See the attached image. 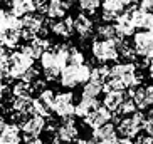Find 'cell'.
I'll return each instance as SVG.
<instances>
[{"label": "cell", "mask_w": 153, "mask_h": 144, "mask_svg": "<svg viewBox=\"0 0 153 144\" xmlns=\"http://www.w3.org/2000/svg\"><path fill=\"white\" fill-rule=\"evenodd\" d=\"M93 76V67L89 64H81V65H72L68 64L61 72L59 82L64 89H74L79 84H86Z\"/></svg>", "instance_id": "obj_1"}, {"label": "cell", "mask_w": 153, "mask_h": 144, "mask_svg": "<svg viewBox=\"0 0 153 144\" xmlns=\"http://www.w3.org/2000/svg\"><path fill=\"white\" fill-rule=\"evenodd\" d=\"M109 74L114 77H118L120 81H123V84L126 86V89H135V87L141 86V72L140 67L135 62H120L114 64L109 71Z\"/></svg>", "instance_id": "obj_2"}, {"label": "cell", "mask_w": 153, "mask_h": 144, "mask_svg": "<svg viewBox=\"0 0 153 144\" xmlns=\"http://www.w3.org/2000/svg\"><path fill=\"white\" fill-rule=\"evenodd\" d=\"M91 55L96 62L108 64L120 59L118 50V40H104V39H94L91 42Z\"/></svg>", "instance_id": "obj_3"}, {"label": "cell", "mask_w": 153, "mask_h": 144, "mask_svg": "<svg viewBox=\"0 0 153 144\" xmlns=\"http://www.w3.org/2000/svg\"><path fill=\"white\" fill-rule=\"evenodd\" d=\"M34 59L29 57L22 50H14L12 54H9V71H7V77L9 79H15L20 81L25 72L30 67H34Z\"/></svg>", "instance_id": "obj_4"}, {"label": "cell", "mask_w": 153, "mask_h": 144, "mask_svg": "<svg viewBox=\"0 0 153 144\" xmlns=\"http://www.w3.org/2000/svg\"><path fill=\"white\" fill-rule=\"evenodd\" d=\"M133 39V47L136 50V55L141 57L143 65H148L153 59V30H138Z\"/></svg>", "instance_id": "obj_5"}, {"label": "cell", "mask_w": 153, "mask_h": 144, "mask_svg": "<svg viewBox=\"0 0 153 144\" xmlns=\"http://www.w3.org/2000/svg\"><path fill=\"white\" fill-rule=\"evenodd\" d=\"M52 112L61 119L74 117L76 114V102H74V94L72 92H56V99L52 104Z\"/></svg>", "instance_id": "obj_6"}, {"label": "cell", "mask_w": 153, "mask_h": 144, "mask_svg": "<svg viewBox=\"0 0 153 144\" xmlns=\"http://www.w3.org/2000/svg\"><path fill=\"white\" fill-rule=\"evenodd\" d=\"M54 136L64 144H71L72 141H76L77 136H79V129H77V126H76V121H74L72 117L61 119V124L56 127Z\"/></svg>", "instance_id": "obj_7"}, {"label": "cell", "mask_w": 153, "mask_h": 144, "mask_svg": "<svg viewBox=\"0 0 153 144\" xmlns=\"http://www.w3.org/2000/svg\"><path fill=\"white\" fill-rule=\"evenodd\" d=\"M113 119H114V116H113L111 111L106 109L104 106H99V107H96L89 116H86L82 121H84V124L88 127H91V129L94 131V129H98V127H101V126H104V124L111 122Z\"/></svg>", "instance_id": "obj_8"}, {"label": "cell", "mask_w": 153, "mask_h": 144, "mask_svg": "<svg viewBox=\"0 0 153 144\" xmlns=\"http://www.w3.org/2000/svg\"><path fill=\"white\" fill-rule=\"evenodd\" d=\"M20 129H22L24 136H30V137H39L47 127H45V117L41 116H27L20 122Z\"/></svg>", "instance_id": "obj_9"}, {"label": "cell", "mask_w": 153, "mask_h": 144, "mask_svg": "<svg viewBox=\"0 0 153 144\" xmlns=\"http://www.w3.org/2000/svg\"><path fill=\"white\" fill-rule=\"evenodd\" d=\"M49 30L54 34L56 37H61V39H71L72 34L76 32L74 29V18L71 15H66L64 18H59V20H49Z\"/></svg>", "instance_id": "obj_10"}, {"label": "cell", "mask_w": 153, "mask_h": 144, "mask_svg": "<svg viewBox=\"0 0 153 144\" xmlns=\"http://www.w3.org/2000/svg\"><path fill=\"white\" fill-rule=\"evenodd\" d=\"M49 49H51V40L47 39V37H36V39L25 42V44L20 47V50L25 52V54H27L29 57H32L34 60L41 59L42 54H44L45 50H49Z\"/></svg>", "instance_id": "obj_11"}, {"label": "cell", "mask_w": 153, "mask_h": 144, "mask_svg": "<svg viewBox=\"0 0 153 144\" xmlns=\"http://www.w3.org/2000/svg\"><path fill=\"white\" fill-rule=\"evenodd\" d=\"M0 144H24V132L19 124L5 122L0 129Z\"/></svg>", "instance_id": "obj_12"}, {"label": "cell", "mask_w": 153, "mask_h": 144, "mask_svg": "<svg viewBox=\"0 0 153 144\" xmlns=\"http://www.w3.org/2000/svg\"><path fill=\"white\" fill-rule=\"evenodd\" d=\"M74 29H76V34L79 35L81 40H88L94 34V22L88 14L81 12L74 17Z\"/></svg>", "instance_id": "obj_13"}, {"label": "cell", "mask_w": 153, "mask_h": 144, "mask_svg": "<svg viewBox=\"0 0 153 144\" xmlns=\"http://www.w3.org/2000/svg\"><path fill=\"white\" fill-rule=\"evenodd\" d=\"M22 18L14 15L10 10L0 9V37L7 30H22Z\"/></svg>", "instance_id": "obj_14"}, {"label": "cell", "mask_w": 153, "mask_h": 144, "mask_svg": "<svg viewBox=\"0 0 153 144\" xmlns=\"http://www.w3.org/2000/svg\"><path fill=\"white\" fill-rule=\"evenodd\" d=\"M71 5L68 0H49L47 9H45V17L49 20H59L68 15V10L71 9Z\"/></svg>", "instance_id": "obj_15"}, {"label": "cell", "mask_w": 153, "mask_h": 144, "mask_svg": "<svg viewBox=\"0 0 153 144\" xmlns=\"http://www.w3.org/2000/svg\"><path fill=\"white\" fill-rule=\"evenodd\" d=\"M116 129H118V134L121 137H128V139H133L141 132V127L135 122V119L131 116H126L118 119V124H116Z\"/></svg>", "instance_id": "obj_16"}, {"label": "cell", "mask_w": 153, "mask_h": 144, "mask_svg": "<svg viewBox=\"0 0 153 144\" xmlns=\"http://www.w3.org/2000/svg\"><path fill=\"white\" fill-rule=\"evenodd\" d=\"M32 99L34 97H14L10 109L14 111L12 112V119H19L22 117V121L29 114H32Z\"/></svg>", "instance_id": "obj_17"}, {"label": "cell", "mask_w": 153, "mask_h": 144, "mask_svg": "<svg viewBox=\"0 0 153 144\" xmlns=\"http://www.w3.org/2000/svg\"><path fill=\"white\" fill-rule=\"evenodd\" d=\"M91 136H93V137H96V139H98L101 144H109V143H113L114 139H118V137H120L118 129H116V126H114L113 122H108V124H104V126L94 129Z\"/></svg>", "instance_id": "obj_18"}, {"label": "cell", "mask_w": 153, "mask_h": 144, "mask_svg": "<svg viewBox=\"0 0 153 144\" xmlns=\"http://www.w3.org/2000/svg\"><path fill=\"white\" fill-rule=\"evenodd\" d=\"M9 7H10V12L17 15V17H24L27 14L37 12L34 0H9Z\"/></svg>", "instance_id": "obj_19"}, {"label": "cell", "mask_w": 153, "mask_h": 144, "mask_svg": "<svg viewBox=\"0 0 153 144\" xmlns=\"http://www.w3.org/2000/svg\"><path fill=\"white\" fill-rule=\"evenodd\" d=\"M114 25H116V30H118V34H120V37H121V39L133 37L136 34V27L133 25L131 18L128 17V14H126V12H123V14L116 18Z\"/></svg>", "instance_id": "obj_20"}, {"label": "cell", "mask_w": 153, "mask_h": 144, "mask_svg": "<svg viewBox=\"0 0 153 144\" xmlns=\"http://www.w3.org/2000/svg\"><path fill=\"white\" fill-rule=\"evenodd\" d=\"M125 90H109V92H104L103 97V106L106 109H109L111 112H118L120 106L125 101Z\"/></svg>", "instance_id": "obj_21"}, {"label": "cell", "mask_w": 153, "mask_h": 144, "mask_svg": "<svg viewBox=\"0 0 153 144\" xmlns=\"http://www.w3.org/2000/svg\"><path fill=\"white\" fill-rule=\"evenodd\" d=\"M101 92H104V82L98 81L94 77H91L89 81L82 86L81 97H89V99H98Z\"/></svg>", "instance_id": "obj_22"}, {"label": "cell", "mask_w": 153, "mask_h": 144, "mask_svg": "<svg viewBox=\"0 0 153 144\" xmlns=\"http://www.w3.org/2000/svg\"><path fill=\"white\" fill-rule=\"evenodd\" d=\"M96 107H99L98 99H89V97H81V101L76 104V114L74 116L79 119H84L86 116H89Z\"/></svg>", "instance_id": "obj_23"}, {"label": "cell", "mask_w": 153, "mask_h": 144, "mask_svg": "<svg viewBox=\"0 0 153 144\" xmlns=\"http://www.w3.org/2000/svg\"><path fill=\"white\" fill-rule=\"evenodd\" d=\"M96 37L98 39H104V40H120L121 39L116 30V25L111 22L99 24L98 27H96Z\"/></svg>", "instance_id": "obj_24"}, {"label": "cell", "mask_w": 153, "mask_h": 144, "mask_svg": "<svg viewBox=\"0 0 153 144\" xmlns=\"http://www.w3.org/2000/svg\"><path fill=\"white\" fill-rule=\"evenodd\" d=\"M131 4H133V0H103L101 9L108 10V12H111V14L120 17Z\"/></svg>", "instance_id": "obj_25"}, {"label": "cell", "mask_w": 153, "mask_h": 144, "mask_svg": "<svg viewBox=\"0 0 153 144\" xmlns=\"http://www.w3.org/2000/svg\"><path fill=\"white\" fill-rule=\"evenodd\" d=\"M36 90L34 84H29L25 81H15V84H12L10 87V92H12V97H32V92Z\"/></svg>", "instance_id": "obj_26"}, {"label": "cell", "mask_w": 153, "mask_h": 144, "mask_svg": "<svg viewBox=\"0 0 153 144\" xmlns=\"http://www.w3.org/2000/svg\"><path fill=\"white\" fill-rule=\"evenodd\" d=\"M118 50H120V57H121L125 62H135L136 57H138L133 44L126 42L125 39H120V40H118Z\"/></svg>", "instance_id": "obj_27"}, {"label": "cell", "mask_w": 153, "mask_h": 144, "mask_svg": "<svg viewBox=\"0 0 153 144\" xmlns=\"http://www.w3.org/2000/svg\"><path fill=\"white\" fill-rule=\"evenodd\" d=\"M32 114L47 119V117H51V114H52V107H51L47 102H44V101L37 96V97L32 99Z\"/></svg>", "instance_id": "obj_28"}, {"label": "cell", "mask_w": 153, "mask_h": 144, "mask_svg": "<svg viewBox=\"0 0 153 144\" xmlns=\"http://www.w3.org/2000/svg\"><path fill=\"white\" fill-rule=\"evenodd\" d=\"M2 40L7 45V49H15V47H19L20 40H24L22 30H7L4 35H2Z\"/></svg>", "instance_id": "obj_29"}, {"label": "cell", "mask_w": 153, "mask_h": 144, "mask_svg": "<svg viewBox=\"0 0 153 144\" xmlns=\"http://www.w3.org/2000/svg\"><path fill=\"white\" fill-rule=\"evenodd\" d=\"M101 4H103V0H77L79 10L84 12V14H89V15L96 14L98 9L101 7Z\"/></svg>", "instance_id": "obj_30"}, {"label": "cell", "mask_w": 153, "mask_h": 144, "mask_svg": "<svg viewBox=\"0 0 153 144\" xmlns=\"http://www.w3.org/2000/svg\"><path fill=\"white\" fill-rule=\"evenodd\" d=\"M136 111H138V106H136V102L133 101V97L128 94L125 97V101H123V104L120 106V109H118V114H120V116H131V114L136 112Z\"/></svg>", "instance_id": "obj_31"}, {"label": "cell", "mask_w": 153, "mask_h": 144, "mask_svg": "<svg viewBox=\"0 0 153 144\" xmlns=\"http://www.w3.org/2000/svg\"><path fill=\"white\" fill-rule=\"evenodd\" d=\"M69 64H72V65L86 64L84 52H81V50L77 49V47H74V45H71V49H69Z\"/></svg>", "instance_id": "obj_32"}, {"label": "cell", "mask_w": 153, "mask_h": 144, "mask_svg": "<svg viewBox=\"0 0 153 144\" xmlns=\"http://www.w3.org/2000/svg\"><path fill=\"white\" fill-rule=\"evenodd\" d=\"M41 79V71L34 65V67H30L27 72H25V76L22 77V81H25V82H29V84H34L36 81H39Z\"/></svg>", "instance_id": "obj_33"}, {"label": "cell", "mask_w": 153, "mask_h": 144, "mask_svg": "<svg viewBox=\"0 0 153 144\" xmlns=\"http://www.w3.org/2000/svg\"><path fill=\"white\" fill-rule=\"evenodd\" d=\"M39 97H41L44 102H47L52 107V104H54V99H56V92L52 89H42L41 92H39Z\"/></svg>", "instance_id": "obj_34"}, {"label": "cell", "mask_w": 153, "mask_h": 144, "mask_svg": "<svg viewBox=\"0 0 153 144\" xmlns=\"http://www.w3.org/2000/svg\"><path fill=\"white\" fill-rule=\"evenodd\" d=\"M152 143H153V136L146 134V132L138 134L136 136V141H135V144H152Z\"/></svg>", "instance_id": "obj_35"}, {"label": "cell", "mask_w": 153, "mask_h": 144, "mask_svg": "<svg viewBox=\"0 0 153 144\" xmlns=\"http://www.w3.org/2000/svg\"><path fill=\"white\" fill-rule=\"evenodd\" d=\"M34 4H36L37 12H44V14H45V9H47L49 0H34Z\"/></svg>", "instance_id": "obj_36"}, {"label": "cell", "mask_w": 153, "mask_h": 144, "mask_svg": "<svg viewBox=\"0 0 153 144\" xmlns=\"http://www.w3.org/2000/svg\"><path fill=\"white\" fill-rule=\"evenodd\" d=\"M143 132H146V134L153 136V121H150V119H146V121H145Z\"/></svg>", "instance_id": "obj_37"}, {"label": "cell", "mask_w": 153, "mask_h": 144, "mask_svg": "<svg viewBox=\"0 0 153 144\" xmlns=\"http://www.w3.org/2000/svg\"><path fill=\"white\" fill-rule=\"evenodd\" d=\"M109 144H135V141L133 139H128V137H118V139H114L113 143H109Z\"/></svg>", "instance_id": "obj_38"}, {"label": "cell", "mask_w": 153, "mask_h": 144, "mask_svg": "<svg viewBox=\"0 0 153 144\" xmlns=\"http://www.w3.org/2000/svg\"><path fill=\"white\" fill-rule=\"evenodd\" d=\"M140 7L145 10H153V0H140Z\"/></svg>", "instance_id": "obj_39"}, {"label": "cell", "mask_w": 153, "mask_h": 144, "mask_svg": "<svg viewBox=\"0 0 153 144\" xmlns=\"http://www.w3.org/2000/svg\"><path fill=\"white\" fill-rule=\"evenodd\" d=\"M7 45L4 44V40H2V37H0V59L2 57H7Z\"/></svg>", "instance_id": "obj_40"}, {"label": "cell", "mask_w": 153, "mask_h": 144, "mask_svg": "<svg viewBox=\"0 0 153 144\" xmlns=\"http://www.w3.org/2000/svg\"><path fill=\"white\" fill-rule=\"evenodd\" d=\"M9 92V87L5 86L4 82H0V101H4L5 99V94Z\"/></svg>", "instance_id": "obj_41"}, {"label": "cell", "mask_w": 153, "mask_h": 144, "mask_svg": "<svg viewBox=\"0 0 153 144\" xmlns=\"http://www.w3.org/2000/svg\"><path fill=\"white\" fill-rule=\"evenodd\" d=\"M145 116H146V119L153 121V106H152V107H148V109H146V114H145Z\"/></svg>", "instance_id": "obj_42"}, {"label": "cell", "mask_w": 153, "mask_h": 144, "mask_svg": "<svg viewBox=\"0 0 153 144\" xmlns=\"http://www.w3.org/2000/svg\"><path fill=\"white\" fill-rule=\"evenodd\" d=\"M88 144H101V143H99V141L96 139V137H93V136H91L89 139H88Z\"/></svg>", "instance_id": "obj_43"}, {"label": "cell", "mask_w": 153, "mask_h": 144, "mask_svg": "<svg viewBox=\"0 0 153 144\" xmlns=\"http://www.w3.org/2000/svg\"><path fill=\"white\" fill-rule=\"evenodd\" d=\"M71 144H88V139H76V141H72Z\"/></svg>", "instance_id": "obj_44"}, {"label": "cell", "mask_w": 153, "mask_h": 144, "mask_svg": "<svg viewBox=\"0 0 153 144\" xmlns=\"http://www.w3.org/2000/svg\"><path fill=\"white\" fill-rule=\"evenodd\" d=\"M68 2H69V4H72V2H74V0H68Z\"/></svg>", "instance_id": "obj_45"}, {"label": "cell", "mask_w": 153, "mask_h": 144, "mask_svg": "<svg viewBox=\"0 0 153 144\" xmlns=\"http://www.w3.org/2000/svg\"><path fill=\"white\" fill-rule=\"evenodd\" d=\"M152 144H153V143H152Z\"/></svg>", "instance_id": "obj_46"}]
</instances>
